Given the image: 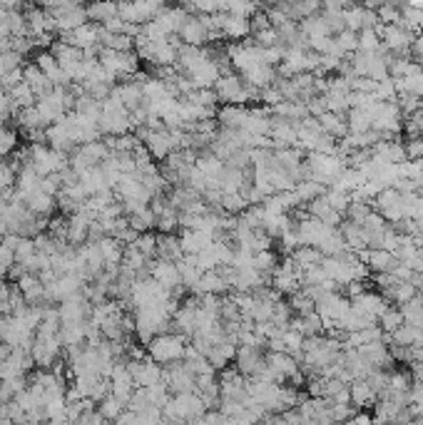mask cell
Wrapping results in <instances>:
<instances>
[{
    "label": "cell",
    "mask_w": 423,
    "mask_h": 425,
    "mask_svg": "<svg viewBox=\"0 0 423 425\" xmlns=\"http://www.w3.org/2000/svg\"><path fill=\"white\" fill-rule=\"evenodd\" d=\"M234 356H237V338L226 336L224 341L217 343L215 349L209 351L207 360L212 363V368L219 373V371H224V368H229V363L234 360Z\"/></svg>",
    "instance_id": "4316f807"
},
{
    "label": "cell",
    "mask_w": 423,
    "mask_h": 425,
    "mask_svg": "<svg viewBox=\"0 0 423 425\" xmlns=\"http://www.w3.org/2000/svg\"><path fill=\"white\" fill-rule=\"evenodd\" d=\"M349 393H351V406H356V408L376 406V401H379V393L371 388V383L366 381V378L354 381V383L349 385Z\"/></svg>",
    "instance_id": "4dcf8cb0"
},
{
    "label": "cell",
    "mask_w": 423,
    "mask_h": 425,
    "mask_svg": "<svg viewBox=\"0 0 423 425\" xmlns=\"http://www.w3.org/2000/svg\"><path fill=\"white\" fill-rule=\"evenodd\" d=\"M165 10V6L162 3H157V0H147V3H125V6H117V15L125 23L130 25H140L142 28L144 23H149V20H155L160 12Z\"/></svg>",
    "instance_id": "ba28073f"
},
{
    "label": "cell",
    "mask_w": 423,
    "mask_h": 425,
    "mask_svg": "<svg viewBox=\"0 0 423 425\" xmlns=\"http://www.w3.org/2000/svg\"><path fill=\"white\" fill-rule=\"evenodd\" d=\"M13 266H15V251L0 242V276H8Z\"/></svg>",
    "instance_id": "9f6ffc18"
},
{
    "label": "cell",
    "mask_w": 423,
    "mask_h": 425,
    "mask_svg": "<svg viewBox=\"0 0 423 425\" xmlns=\"http://www.w3.org/2000/svg\"><path fill=\"white\" fill-rule=\"evenodd\" d=\"M182 247H179V236L174 234H157V259L174 261L182 259Z\"/></svg>",
    "instance_id": "e575fe53"
},
{
    "label": "cell",
    "mask_w": 423,
    "mask_h": 425,
    "mask_svg": "<svg viewBox=\"0 0 423 425\" xmlns=\"http://www.w3.org/2000/svg\"><path fill=\"white\" fill-rule=\"evenodd\" d=\"M324 199H326V201H329V207L334 209V212H339L341 217L346 214V209L351 207V194H349V192H336V189H326Z\"/></svg>",
    "instance_id": "c3c4849f"
},
{
    "label": "cell",
    "mask_w": 423,
    "mask_h": 425,
    "mask_svg": "<svg viewBox=\"0 0 423 425\" xmlns=\"http://www.w3.org/2000/svg\"><path fill=\"white\" fill-rule=\"evenodd\" d=\"M217 239L212 234H207V231H187L182 229V234H179V247H182V254L185 256H197L202 254V251H207L212 244H215Z\"/></svg>",
    "instance_id": "603a6c76"
},
{
    "label": "cell",
    "mask_w": 423,
    "mask_h": 425,
    "mask_svg": "<svg viewBox=\"0 0 423 425\" xmlns=\"http://www.w3.org/2000/svg\"><path fill=\"white\" fill-rule=\"evenodd\" d=\"M215 94L217 100L224 102V105H239V107H247L249 100H259V90L249 88V85L237 75V72H224L219 75L215 85Z\"/></svg>",
    "instance_id": "7a4b0ae2"
},
{
    "label": "cell",
    "mask_w": 423,
    "mask_h": 425,
    "mask_svg": "<svg viewBox=\"0 0 423 425\" xmlns=\"http://www.w3.org/2000/svg\"><path fill=\"white\" fill-rule=\"evenodd\" d=\"M351 301V308L358 313H364L366 319H371L374 324H379V319L383 316V311L388 308V301L386 296L379 294V291H369L366 289L364 294L354 296V299H349Z\"/></svg>",
    "instance_id": "7c38bea8"
},
{
    "label": "cell",
    "mask_w": 423,
    "mask_h": 425,
    "mask_svg": "<svg viewBox=\"0 0 423 425\" xmlns=\"http://www.w3.org/2000/svg\"><path fill=\"white\" fill-rule=\"evenodd\" d=\"M226 291H229V281L217 269V272H204L202 278L190 289V296H222Z\"/></svg>",
    "instance_id": "ffe728a7"
},
{
    "label": "cell",
    "mask_w": 423,
    "mask_h": 425,
    "mask_svg": "<svg viewBox=\"0 0 423 425\" xmlns=\"http://www.w3.org/2000/svg\"><path fill=\"white\" fill-rule=\"evenodd\" d=\"M97 62L105 72L119 80V77H132L138 72L140 58L135 53H119V50H110V47H102L100 55H97Z\"/></svg>",
    "instance_id": "5b68a950"
},
{
    "label": "cell",
    "mask_w": 423,
    "mask_h": 425,
    "mask_svg": "<svg viewBox=\"0 0 423 425\" xmlns=\"http://www.w3.org/2000/svg\"><path fill=\"white\" fill-rule=\"evenodd\" d=\"M289 306H292L294 316H309V313L316 311L314 301H311L309 296L304 294V291H297V294L289 299Z\"/></svg>",
    "instance_id": "816d5d0a"
},
{
    "label": "cell",
    "mask_w": 423,
    "mask_h": 425,
    "mask_svg": "<svg viewBox=\"0 0 423 425\" xmlns=\"http://www.w3.org/2000/svg\"><path fill=\"white\" fill-rule=\"evenodd\" d=\"M15 147H18V135H15V130L0 124V157H8L10 152H15Z\"/></svg>",
    "instance_id": "db71d44e"
},
{
    "label": "cell",
    "mask_w": 423,
    "mask_h": 425,
    "mask_svg": "<svg viewBox=\"0 0 423 425\" xmlns=\"http://www.w3.org/2000/svg\"><path fill=\"white\" fill-rule=\"evenodd\" d=\"M132 130V115L125 110V105L110 94L108 100L102 102V115H100V132L105 137H122Z\"/></svg>",
    "instance_id": "3957f363"
},
{
    "label": "cell",
    "mask_w": 423,
    "mask_h": 425,
    "mask_svg": "<svg viewBox=\"0 0 423 425\" xmlns=\"http://www.w3.org/2000/svg\"><path fill=\"white\" fill-rule=\"evenodd\" d=\"M35 244H33V239H23V242L18 244V249H15V264L25 266L28 269V264L33 259H35Z\"/></svg>",
    "instance_id": "11a10c76"
},
{
    "label": "cell",
    "mask_w": 423,
    "mask_h": 425,
    "mask_svg": "<svg viewBox=\"0 0 423 425\" xmlns=\"http://www.w3.org/2000/svg\"><path fill=\"white\" fill-rule=\"evenodd\" d=\"M88 12V20H92L95 25H105L108 20L117 18V6L115 3H92V6H85Z\"/></svg>",
    "instance_id": "ab89813d"
},
{
    "label": "cell",
    "mask_w": 423,
    "mask_h": 425,
    "mask_svg": "<svg viewBox=\"0 0 423 425\" xmlns=\"http://www.w3.org/2000/svg\"><path fill=\"white\" fill-rule=\"evenodd\" d=\"M234 363L244 378H254L256 373H262L267 368V353H264L262 346H237Z\"/></svg>",
    "instance_id": "9c48e42d"
},
{
    "label": "cell",
    "mask_w": 423,
    "mask_h": 425,
    "mask_svg": "<svg viewBox=\"0 0 423 425\" xmlns=\"http://www.w3.org/2000/svg\"><path fill=\"white\" fill-rule=\"evenodd\" d=\"M132 247L138 249L140 254H142L147 261H155V259H157V234H155V231L140 234V236H138V242L132 244Z\"/></svg>",
    "instance_id": "bcb514c9"
},
{
    "label": "cell",
    "mask_w": 423,
    "mask_h": 425,
    "mask_svg": "<svg viewBox=\"0 0 423 425\" xmlns=\"http://www.w3.org/2000/svg\"><path fill=\"white\" fill-rule=\"evenodd\" d=\"M404 324H406L404 313H401L399 306H388L386 311H383L381 319H379V328L383 331V336H394Z\"/></svg>",
    "instance_id": "b9f144b4"
},
{
    "label": "cell",
    "mask_w": 423,
    "mask_h": 425,
    "mask_svg": "<svg viewBox=\"0 0 423 425\" xmlns=\"http://www.w3.org/2000/svg\"><path fill=\"white\" fill-rule=\"evenodd\" d=\"M358 259H364V264L369 266V272H374L376 276L381 274H391L399 266V259L391 251H383V249H366L364 254H356Z\"/></svg>",
    "instance_id": "44dd1931"
},
{
    "label": "cell",
    "mask_w": 423,
    "mask_h": 425,
    "mask_svg": "<svg viewBox=\"0 0 423 425\" xmlns=\"http://www.w3.org/2000/svg\"><path fill=\"white\" fill-rule=\"evenodd\" d=\"M369 115H371V130L381 132V135L388 137V140L401 132L404 115H401L396 102H374V105L369 107Z\"/></svg>",
    "instance_id": "277c9868"
},
{
    "label": "cell",
    "mask_w": 423,
    "mask_h": 425,
    "mask_svg": "<svg viewBox=\"0 0 423 425\" xmlns=\"http://www.w3.org/2000/svg\"><path fill=\"white\" fill-rule=\"evenodd\" d=\"M219 35L226 38V40H244V38H251V25L249 20L244 18H234V15H226L222 12L219 15Z\"/></svg>",
    "instance_id": "d4e9b609"
},
{
    "label": "cell",
    "mask_w": 423,
    "mask_h": 425,
    "mask_svg": "<svg viewBox=\"0 0 423 425\" xmlns=\"http://www.w3.org/2000/svg\"><path fill=\"white\" fill-rule=\"evenodd\" d=\"M222 70L219 65L215 62V58H212V50L207 47V53H204V58L199 60L197 65L192 67L190 72H185L187 80H192V85L197 90H215L217 80H219Z\"/></svg>",
    "instance_id": "52a82bcc"
},
{
    "label": "cell",
    "mask_w": 423,
    "mask_h": 425,
    "mask_svg": "<svg viewBox=\"0 0 423 425\" xmlns=\"http://www.w3.org/2000/svg\"><path fill=\"white\" fill-rule=\"evenodd\" d=\"M376 33H379V38H381V45L396 55H404L406 50H411V42H413V38H416L413 33L401 28V25H381L379 23L376 25Z\"/></svg>",
    "instance_id": "8fae6325"
},
{
    "label": "cell",
    "mask_w": 423,
    "mask_h": 425,
    "mask_svg": "<svg viewBox=\"0 0 423 425\" xmlns=\"http://www.w3.org/2000/svg\"><path fill=\"white\" fill-rule=\"evenodd\" d=\"M381 38L376 33V28H366L358 33V53H379L381 50Z\"/></svg>",
    "instance_id": "f6af8a7d"
},
{
    "label": "cell",
    "mask_w": 423,
    "mask_h": 425,
    "mask_svg": "<svg viewBox=\"0 0 423 425\" xmlns=\"http://www.w3.org/2000/svg\"><path fill=\"white\" fill-rule=\"evenodd\" d=\"M346 124H349V135H366V132H371L369 110H358V107L349 110L346 112Z\"/></svg>",
    "instance_id": "74e56055"
},
{
    "label": "cell",
    "mask_w": 423,
    "mask_h": 425,
    "mask_svg": "<svg viewBox=\"0 0 423 425\" xmlns=\"http://www.w3.org/2000/svg\"><path fill=\"white\" fill-rule=\"evenodd\" d=\"M125 410H127V406H125L122 401H117V398H115L113 393H110V396H105L100 403H97V413H100L102 418L108 420V423H115V420H117L119 415L125 413Z\"/></svg>",
    "instance_id": "7bdbcfd3"
},
{
    "label": "cell",
    "mask_w": 423,
    "mask_h": 425,
    "mask_svg": "<svg viewBox=\"0 0 423 425\" xmlns=\"http://www.w3.org/2000/svg\"><path fill=\"white\" fill-rule=\"evenodd\" d=\"M413 425H423V415L421 418H413Z\"/></svg>",
    "instance_id": "94428289"
},
{
    "label": "cell",
    "mask_w": 423,
    "mask_h": 425,
    "mask_svg": "<svg viewBox=\"0 0 423 425\" xmlns=\"http://www.w3.org/2000/svg\"><path fill=\"white\" fill-rule=\"evenodd\" d=\"M25 207H28V212L33 214V217H50V214L58 209V199L38 189L35 194H30L28 199H25Z\"/></svg>",
    "instance_id": "1f68e13d"
},
{
    "label": "cell",
    "mask_w": 423,
    "mask_h": 425,
    "mask_svg": "<svg viewBox=\"0 0 423 425\" xmlns=\"http://www.w3.org/2000/svg\"><path fill=\"white\" fill-rule=\"evenodd\" d=\"M182 100H190L192 105H199V107H209V110H217V102H219L215 90H194V92L182 97Z\"/></svg>",
    "instance_id": "f5cc1de1"
},
{
    "label": "cell",
    "mask_w": 423,
    "mask_h": 425,
    "mask_svg": "<svg viewBox=\"0 0 423 425\" xmlns=\"http://www.w3.org/2000/svg\"><path fill=\"white\" fill-rule=\"evenodd\" d=\"M269 140L274 144V149L297 147V122H286V119H272V130H269Z\"/></svg>",
    "instance_id": "cb8c5ba5"
},
{
    "label": "cell",
    "mask_w": 423,
    "mask_h": 425,
    "mask_svg": "<svg viewBox=\"0 0 423 425\" xmlns=\"http://www.w3.org/2000/svg\"><path fill=\"white\" fill-rule=\"evenodd\" d=\"M259 10V6L254 3H239V0H232V3H224V12L226 15H234V18H244L251 20Z\"/></svg>",
    "instance_id": "681fc988"
},
{
    "label": "cell",
    "mask_w": 423,
    "mask_h": 425,
    "mask_svg": "<svg viewBox=\"0 0 423 425\" xmlns=\"http://www.w3.org/2000/svg\"><path fill=\"white\" fill-rule=\"evenodd\" d=\"M149 278L160 283L162 289H167L169 294L182 286V276H179V269L174 261H165V259L149 261Z\"/></svg>",
    "instance_id": "e0dca14e"
},
{
    "label": "cell",
    "mask_w": 423,
    "mask_h": 425,
    "mask_svg": "<svg viewBox=\"0 0 423 425\" xmlns=\"http://www.w3.org/2000/svg\"><path fill=\"white\" fill-rule=\"evenodd\" d=\"M187 338L179 336V333H162V336H155L152 341L144 346L147 349V358H152L157 366L167 368V366H174V363H182L187 353Z\"/></svg>",
    "instance_id": "6da1fadb"
},
{
    "label": "cell",
    "mask_w": 423,
    "mask_h": 425,
    "mask_svg": "<svg viewBox=\"0 0 423 425\" xmlns=\"http://www.w3.org/2000/svg\"><path fill=\"white\" fill-rule=\"evenodd\" d=\"M179 40H182V45H192V47H204L209 42V30L204 28L202 18L199 15H190V18L185 20V25H182V30H179Z\"/></svg>",
    "instance_id": "7402d4cb"
},
{
    "label": "cell",
    "mask_w": 423,
    "mask_h": 425,
    "mask_svg": "<svg viewBox=\"0 0 423 425\" xmlns=\"http://www.w3.org/2000/svg\"><path fill=\"white\" fill-rule=\"evenodd\" d=\"M80 187L88 192V197H95L100 192H108V179H105V172L102 167H92V169L83 172L80 174ZM113 192V189H110Z\"/></svg>",
    "instance_id": "836d02e7"
},
{
    "label": "cell",
    "mask_w": 423,
    "mask_h": 425,
    "mask_svg": "<svg viewBox=\"0 0 423 425\" xmlns=\"http://www.w3.org/2000/svg\"><path fill=\"white\" fill-rule=\"evenodd\" d=\"M281 341H284V353L294 356V358H299L301 356V349H304V336L301 333H297V331H284L281 333Z\"/></svg>",
    "instance_id": "f907efd6"
},
{
    "label": "cell",
    "mask_w": 423,
    "mask_h": 425,
    "mask_svg": "<svg viewBox=\"0 0 423 425\" xmlns=\"http://www.w3.org/2000/svg\"><path fill=\"white\" fill-rule=\"evenodd\" d=\"M162 383L167 385L172 396L179 393H194V376L185 368V363H174V366L162 368Z\"/></svg>",
    "instance_id": "2e32d148"
},
{
    "label": "cell",
    "mask_w": 423,
    "mask_h": 425,
    "mask_svg": "<svg viewBox=\"0 0 423 425\" xmlns=\"http://www.w3.org/2000/svg\"><path fill=\"white\" fill-rule=\"evenodd\" d=\"M100 25L95 23H85L83 28L72 30L70 35H63V40L67 42V45L78 47V50H83V53H88V50H97L100 45Z\"/></svg>",
    "instance_id": "d6986e66"
},
{
    "label": "cell",
    "mask_w": 423,
    "mask_h": 425,
    "mask_svg": "<svg viewBox=\"0 0 423 425\" xmlns=\"http://www.w3.org/2000/svg\"><path fill=\"white\" fill-rule=\"evenodd\" d=\"M130 376L138 388H152V385L162 383V366H157L152 358H140V360H127Z\"/></svg>",
    "instance_id": "4fadbf2b"
},
{
    "label": "cell",
    "mask_w": 423,
    "mask_h": 425,
    "mask_svg": "<svg viewBox=\"0 0 423 425\" xmlns=\"http://www.w3.org/2000/svg\"><path fill=\"white\" fill-rule=\"evenodd\" d=\"M127 222H130V226L138 231V234H147V231L155 229L157 217H155V212L147 207V209H142V212H138V214H130V217H127Z\"/></svg>",
    "instance_id": "ee69618b"
},
{
    "label": "cell",
    "mask_w": 423,
    "mask_h": 425,
    "mask_svg": "<svg viewBox=\"0 0 423 425\" xmlns=\"http://www.w3.org/2000/svg\"><path fill=\"white\" fill-rule=\"evenodd\" d=\"M187 18H190V12H187L182 6H174V8H165L155 20L165 28V33H167L169 38H174V35H179V30H182Z\"/></svg>",
    "instance_id": "f1b7e54d"
},
{
    "label": "cell",
    "mask_w": 423,
    "mask_h": 425,
    "mask_svg": "<svg viewBox=\"0 0 423 425\" xmlns=\"http://www.w3.org/2000/svg\"><path fill=\"white\" fill-rule=\"evenodd\" d=\"M259 100H262L264 105L272 110V107L281 105V102H284V97H281L279 88H276V85H272V88H267V90H262V92H259Z\"/></svg>",
    "instance_id": "6f0895ef"
},
{
    "label": "cell",
    "mask_w": 423,
    "mask_h": 425,
    "mask_svg": "<svg viewBox=\"0 0 423 425\" xmlns=\"http://www.w3.org/2000/svg\"><path fill=\"white\" fill-rule=\"evenodd\" d=\"M279 266V256L269 249V251H256L254 254V269L256 272H262L264 276H269V274H274V269Z\"/></svg>",
    "instance_id": "7dc6e473"
},
{
    "label": "cell",
    "mask_w": 423,
    "mask_h": 425,
    "mask_svg": "<svg viewBox=\"0 0 423 425\" xmlns=\"http://www.w3.org/2000/svg\"><path fill=\"white\" fill-rule=\"evenodd\" d=\"M289 259L294 261V266H297L299 272L304 274V272H309V269H314V266L322 264L324 256H322V251L314 247H299L294 254H289Z\"/></svg>",
    "instance_id": "8d00e7d4"
},
{
    "label": "cell",
    "mask_w": 423,
    "mask_h": 425,
    "mask_svg": "<svg viewBox=\"0 0 423 425\" xmlns=\"http://www.w3.org/2000/svg\"><path fill=\"white\" fill-rule=\"evenodd\" d=\"M0 319H6V316H3V313H0Z\"/></svg>",
    "instance_id": "6125c7cd"
},
{
    "label": "cell",
    "mask_w": 423,
    "mask_h": 425,
    "mask_svg": "<svg viewBox=\"0 0 423 425\" xmlns=\"http://www.w3.org/2000/svg\"><path fill=\"white\" fill-rule=\"evenodd\" d=\"M23 83L28 85L33 92H35V97L40 100L42 94H48L50 90H53V85H50V80L40 72V67L35 65V62H28V65H23Z\"/></svg>",
    "instance_id": "f546056e"
},
{
    "label": "cell",
    "mask_w": 423,
    "mask_h": 425,
    "mask_svg": "<svg viewBox=\"0 0 423 425\" xmlns=\"http://www.w3.org/2000/svg\"><path fill=\"white\" fill-rule=\"evenodd\" d=\"M294 194H297L299 204H309V201L319 199V197L326 194V187L319 182H314V179H304V182H299L297 187H294Z\"/></svg>",
    "instance_id": "f35d334b"
},
{
    "label": "cell",
    "mask_w": 423,
    "mask_h": 425,
    "mask_svg": "<svg viewBox=\"0 0 423 425\" xmlns=\"http://www.w3.org/2000/svg\"><path fill=\"white\" fill-rule=\"evenodd\" d=\"M272 286L279 296H294L297 291H301V272H299L294 261L286 256L279 261V266L272 274Z\"/></svg>",
    "instance_id": "8992f818"
},
{
    "label": "cell",
    "mask_w": 423,
    "mask_h": 425,
    "mask_svg": "<svg viewBox=\"0 0 423 425\" xmlns=\"http://www.w3.org/2000/svg\"><path fill=\"white\" fill-rule=\"evenodd\" d=\"M319 119V127H322L324 135L334 137V140H344L349 135V124H346V115H334V112H324Z\"/></svg>",
    "instance_id": "d6a6232c"
},
{
    "label": "cell",
    "mask_w": 423,
    "mask_h": 425,
    "mask_svg": "<svg viewBox=\"0 0 423 425\" xmlns=\"http://www.w3.org/2000/svg\"><path fill=\"white\" fill-rule=\"evenodd\" d=\"M15 286H18V291L25 299V303H30V306L45 301V283L40 281L38 274H25L20 281H15Z\"/></svg>",
    "instance_id": "83f0119b"
},
{
    "label": "cell",
    "mask_w": 423,
    "mask_h": 425,
    "mask_svg": "<svg viewBox=\"0 0 423 425\" xmlns=\"http://www.w3.org/2000/svg\"><path fill=\"white\" fill-rule=\"evenodd\" d=\"M224 423H226V418L219 413V410H207L194 425H224Z\"/></svg>",
    "instance_id": "680465c9"
},
{
    "label": "cell",
    "mask_w": 423,
    "mask_h": 425,
    "mask_svg": "<svg viewBox=\"0 0 423 425\" xmlns=\"http://www.w3.org/2000/svg\"><path fill=\"white\" fill-rule=\"evenodd\" d=\"M217 381H219V398L226 401H242L247 398V378L237 371V368H224V371L217 373Z\"/></svg>",
    "instance_id": "5bb4252c"
},
{
    "label": "cell",
    "mask_w": 423,
    "mask_h": 425,
    "mask_svg": "<svg viewBox=\"0 0 423 425\" xmlns=\"http://www.w3.org/2000/svg\"><path fill=\"white\" fill-rule=\"evenodd\" d=\"M182 363H185V368L192 373L194 378L199 376H212V373H217L215 368H212V363L207 360V356L197 353V351L192 349V346H187V353L185 358H182Z\"/></svg>",
    "instance_id": "d590c367"
},
{
    "label": "cell",
    "mask_w": 423,
    "mask_h": 425,
    "mask_svg": "<svg viewBox=\"0 0 423 425\" xmlns=\"http://www.w3.org/2000/svg\"><path fill=\"white\" fill-rule=\"evenodd\" d=\"M247 115H249V107L224 105L222 110H217V124H219V130L242 132V127L247 122Z\"/></svg>",
    "instance_id": "484cf974"
},
{
    "label": "cell",
    "mask_w": 423,
    "mask_h": 425,
    "mask_svg": "<svg viewBox=\"0 0 423 425\" xmlns=\"http://www.w3.org/2000/svg\"><path fill=\"white\" fill-rule=\"evenodd\" d=\"M92 313V306L85 299V294H78L63 301L58 306V316H60V326H72V324H85Z\"/></svg>",
    "instance_id": "9a60e30c"
},
{
    "label": "cell",
    "mask_w": 423,
    "mask_h": 425,
    "mask_svg": "<svg viewBox=\"0 0 423 425\" xmlns=\"http://www.w3.org/2000/svg\"><path fill=\"white\" fill-rule=\"evenodd\" d=\"M411 53H413V58L423 60V33H418V35L413 38V42H411Z\"/></svg>",
    "instance_id": "91938a15"
},
{
    "label": "cell",
    "mask_w": 423,
    "mask_h": 425,
    "mask_svg": "<svg viewBox=\"0 0 423 425\" xmlns=\"http://www.w3.org/2000/svg\"><path fill=\"white\" fill-rule=\"evenodd\" d=\"M383 296H388V299H391L394 303L404 306V303H408L411 299H416L418 291H416V286H413V283H408V281H396L394 286H391V289L383 291Z\"/></svg>",
    "instance_id": "60d3db41"
},
{
    "label": "cell",
    "mask_w": 423,
    "mask_h": 425,
    "mask_svg": "<svg viewBox=\"0 0 423 425\" xmlns=\"http://www.w3.org/2000/svg\"><path fill=\"white\" fill-rule=\"evenodd\" d=\"M374 204H376V214H381L386 222H391V226L401 224V222L406 219L404 197H401L399 189H383L381 194L374 199Z\"/></svg>",
    "instance_id": "30bf717a"
},
{
    "label": "cell",
    "mask_w": 423,
    "mask_h": 425,
    "mask_svg": "<svg viewBox=\"0 0 423 425\" xmlns=\"http://www.w3.org/2000/svg\"><path fill=\"white\" fill-rule=\"evenodd\" d=\"M267 368L272 371V376H274V381L279 385L289 383V381L301 371L299 358H294V356H289V353H267Z\"/></svg>",
    "instance_id": "ac0fdd59"
}]
</instances>
